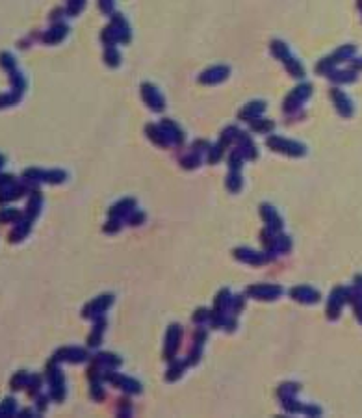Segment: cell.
Masks as SVG:
<instances>
[{
	"label": "cell",
	"instance_id": "obj_2",
	"mask_svg": "<svg viewBox=\"0 0 362 418\" xmlns=\"http://www.w3.org/2000/svg\"><path fill=\"white\" fill-rule=\"evenodd\" d=\"M17 218H21V212H19V210L8 208V210H2V212H0V223L15 222Z\"/></svg>",
	"mask_w": 362,
	"mask_h": 418
},
{
	"label": "cell",
	"instance_id": "obj_5",
	"mask_svg": "<svg viewBox=\"0 0 362 418\" xmlns=\"http://www.w3.org/2000/svg\"><path fill=\"white\" fill-rule=\"evenodd\" d=\"M19 95H0V108L2 106H12L17 102Z\"/></svg>",
	"mask_w": 362,
	"mask_h": 418
},
{
	"label": "cell",
	"instance_id": "obj_4",
	"mask_svg": "<svg viewBox=\"0 0 362 418\" xmlns=\"http://www.w3.org/2000/svg\"><path fill=\"white\" fill-rule=\"evenodd\" d=\"M25 383H26V374L25 372H19V374L12 379V388L13 390H19V388L25 387Z\"/></svg>",
	"mask_w": 362,
	"mask_h": 418
},
{
	"label": "cell",
	"instance_id": "obj_7",
	"mask_svg": "<svg viewBox=\"0 0 362 418\" xmlns=\"http://www.w3.org/2000/svg\"><path fill=\"white\" fill-rule=\"evenodd\" d=\"M100 6H102V10H111V6H113V0H100Z\"/></svg>",
	"mask_w": 362,
	"mask_h": 418
},
{
	"label": "cell",
	"instance_id": "obj_1",
	"mask_svg": "<svg viewBox=\"0 0 362 418\" xmlns=\"http://www.w3.org/2000/svg\"><path fill=\"white\" fill-rule=\"evenodd\" d=\"M65 32H67V28H65V26H54V28H52V30L49 32V34H47V36H45V39H47V41H50V43H54V41H58V39H62L63 36H65Z\"/></svg>",
	"mask_w": 362,
	"mask_h": 418
},
{
	"label": "cell",
	"instance_id": "obj_3",
	"mask_svg": "<svg viewBox=\"0 0 362 418\" xmlns=\"http://www.w3.org/2000/svg\"><path fill=\"white\" fill-rule=\"evenodd\" d=\"M28 231H30V225H28V222H25V225H17V229H15V231L10 234V240H12V242L23 240V236H25Z\"/></svg>",
	"mask_w": 362,
	"mask_h": 418
},
{
	"label": "cell",
	"instance_id": "obj_6",
	"mask_svg": "<svg viewBox=\"0 0 362 418\" xmlns=\"http://www.w3.org/2000/svg\"><path fill=\"white\" fill-rule=\"evenodd\" d=\"M0 63H2V67H6V69H13L15 67V62H13V58L10 54H0Z\"/></svg>",
	"mask_w": 362,
	"mask_h": 418
},
{
	"label": "cell",
	"instance_id": "obj_8",
	"mask_svg": "<svg viewBox=\"0 0 362 418\" xmlns=\"http://www.w3.org/2000/svg\"><path fill=\"white\" fill-rule=\"evenodd\" d=\"M2 162H4V158H2V156H0V167H2Z\"/></svg>",
	"mask_w": 362,
	"mask_h": 418
}]
</instances>
